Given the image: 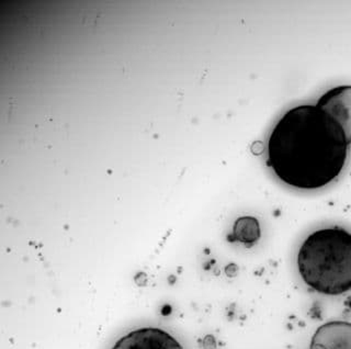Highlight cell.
<instances>
[{
    "label": "cell",
    "mask_w": 351,
    "mask_h": 349,
    "mask_svg": "<svg viewBox=\"0 0 351 349\" xmlns=\"http://www.w3.org/2000/svg\"><path fill=\"white\" fill-rule=\"evenodd\" d=\"M343 128L315 105L291 108L274 124L267 145V166L283 184L301 190L326 187L348 158Z\"/></svg>",
    "instance_id": "cell-1"
},
{
    "label": "cell",
    "mask_w": 351,
    "mask_h": 349,
    "mask_svg": "<svg viewBox=\"0 0 351 349\" xmlns=\"http://www.w3.org/2000/svg\"><path fill=\"white\" fill-rule=\"evenodd\" d=\"M302 280L314 291L339 296L351 290V233L339 226L319 228L298 253Z\"/></svg>",
    "instance_id": "cell-2"
},
{
    "label": "cell",
    "mask_w": 351,
    "mask_h": 349,
    "mask_svg": "<svg viewBox=\"0 0 351 349\" xmlns=\"http://www.w3.org/2000/svg\"><path fill=\"white\" fill-rule=\"evenodd\" d=\"M315 106L343 128L346 138L351 144V85L336 86L329 89L318 98Z\"/></svg>",
    "instance_id": "cell-3"
},
{
    "label": "cell",
    "mask_w": 351,
    "mask_h": 349,
    "mask_svg": "<svg viewBox=\"0 0 351 349\" xmlns=\"http://www.w3.org/2000/svg\"><path fill=\"white\" fill-rule=\"evenodd\" d=\"M112 349H184L175 337L158 327H142L119 339Z\"/></svg>",
    "instance_id": "cell-4"
},
{
    "label": "cell",
    "mask_w": 351,
    "mask_h": 349,
    "mask_svg": "<svg viewBox=\"0 0 351 349\" xmlns=\"http://www.w3.org/2000/svg\"><path fill=\"white\" fill-rule=\"evenodd\" d=\"M308 349H351L350 322H327L318 327Z\"/></svg>",
    "instance_id": "cell-5"
},
{
    "label": "cell",
    "mask_w": 351,
    "mask_h": 349,
    "mask_svg": "<svg viewBox=\"0 0 351 349\" xmlns=\"http://www.w3.org/2000/svg\"><path fill=\"white\" fill-rule=\"evenodd\" d=\"M261 224L256 217H241L234 223L233 232L228 239L230 242H239L252 246L261 239Z\"/></svg>",
    "instance_id": "cell-6"
},
{
    "label": "cell",
    "mask_w": 351,
    "mask_h": 349,
    "mask_svg": "<svg viewBox=\"0 0 351 349\" xmlns=\"http://www.w3.org/2000/svg\"><path fill=\"white\" fill-rule=\"evenodd\" d=\"M250 149H252V154L261 155V153H263V149H265V146H263V142H259V141H257V142H255V143L252 144Z\"/></svg>",
    "instance_id": "cell-7"
}]
</instances>
